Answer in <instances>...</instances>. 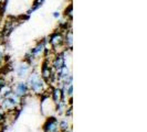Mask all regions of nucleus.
I'll use <instances>...</instances> for the list:
<instances>
[{
    "instance_id": "2",
    "label": "nucleus",
    "mask_w": 147,
    "mask_h": 132,
    "mask_svg": "<svg viewBox=\"0 0 147 132\" xmlns=\"http://www.w3.org/2000/svg\"><path fill=\"white\" fill-rule=\"evenodd\" d=\"M20 98L18 96L13 94V91L9 93L8 95L3 96L1 103H0V106H1V109L3 110L5 112H10V111H13V110L17 109L18 105L20 103Z\"/></svg>"
},
{
    "instance_id": "5",
    "label": "nucleus",
    "mask_w": 147,
    "mask_h": 132,
    "mask_svg": "<svg viewBox=\"0 0 147 132\" xmlns=\"http://www.w3.org/2000/svg\"><path fill=\"white\" fill-rule=\"evenodd\" d=\"M12 91H13V94H16L20 99H22V98H24L26 96L29 94L30 89H29L28 84H27V81H19V83H17L15 85V88H13Z\"/></svg>"
},
{
    "instance_id": "11",
    "label": "nucleus",
    "mask_w": 147,
    "mask_h": 132,
    "mask_svg": "<svg viewBox=\"0 0 147 132\" xmlns=\"http://www.w3.org/2000/svg\"><path fill=\"white\" fill-rule=\"evenodd\" d=\"M5 121H6V113L2 112V111H0V125L3 123Z\"/></svg>"
},
{
    "instance_id": "3",
    "label": "nucleus",
    "mask_w": 147,
    "mask_h": 132,
    "mask_svg": "<svg viewBox=\"0 0 147 132\" xmlns=\"http://www.w3.org/2000/svg\"><path fill=\"white\" fill-rule=\"evenodd\" d=\"M47 42H48V41H47L45 39H43V40H41L40 42H38V44L33 49L30 50V52L27 54V57H30L29 64L32 63L33 59H40L41 56H43L44 52L47 50Z\"/></svg>"
},
{
    "instance_id": "6",
    "label": "nucleus",
    "mask_w": 147,
    "mask_h": 132,
    "mask_svg": "<svg viewBox=\"0 0 147 132\" xmlns=\"http://www.w3.org/2000/svg\"><path fill=\"white\" fill-rule=\"evenodd\" d=\"M48 42L51 45L52 47L51 50H55L59 46L64 47V44H63V34L61 32H54V33H52L51 35H50V37H49V40H48Z\"/></svg>"
},
{
    "instance_id": "4",
    "label": "nucleus",
    "mask_w": 147,
    "mask_h": 132,
    "mask_svg": "<svg viewBox=\"0 0 147 132\" xmlns=\"http://www.w3.org/2000/svg\"><path fill=\"white\" fill-rule=\"evenodd\" d=\"M42 129L44 132H60L59 119L57 117H52V116L48 117Z\"/></svg>"
},
{
    "instance_id": "7",
    "label": "nucleus",
    "mask_w": 147,
    "mask_h": 132,
    "mask_svg": "<svg viewBox=\"0 0 147 132\" xmlns=\"http://www.w3.org/2000/svg\"><path fill=\"white\" fill-rule=\"evenodd\" d=\"M30 72V64L29 63H21L16 67V73H17V76L20 77V78H23L26 77L28 73Z\"/></svg>"
},
{
    "instance_id": "10",
    "label": "nucleus",
    "mask_w": 147,
    "mask_h": 132,
    "mask_svg": "<svg viewBox=\"0 0 147 132\" xmlns=\"http://www.w3.org/2000/svg\"><path fill=\"white\" fill-rule=\"evenodd\" d=\"M59 127L60 130H66V129L71 128L70 123H69V118L66 117L64 119H62V120H59Z\"/></svg>"
},
{
    "instance_id": "8",
    "label": "nucleus",
    "mask_w": 147,
    "mask_h": 132,
    "mask_svg": "<svg viewBox=\"0 0 147 132\" xmlns=\"http://www.w3.org/2000/svg\"><path fill=\"white\" fill-rule=\"evenodd\" d=\"M65 31V34L63 35V44H64L65 49H69L71 51L72 50V44H73V33H72L71 29H66Z\"/></svg>"
},
{
    "instance_id": "14",
    "label": "nucleus",
    "mask_w": 147,
    "mask_h": 132,
    "mask_svg": "<svg viewBox=\"0 0 147 132\" xmlns=\"http://www.w3.org/2000/svg\"><path fill=\"white\" fill-rule=\"evenodd\" d=\"M2 1H3V0H0V3H1V2H2Z\"/></svg>"
},
{
    "instance_id": "1",
    "label": "nucleus",
    "mask_w": 147,
    "mask_h": 132,
    "mask_svg": "<svg viewBox=\"0 0 147 132\" xmlns=\"http://www.w3.org/2000/svg\"><path fill=\"white\" fill-rule=\"evenodd\" d=\"M29 89L31 93L36 94V95H43L47 89V83L43 81V78L41 77V75L37 73H31L28 77L27 81Z\"/></svg>"
},
{
    "instance_id": "12",
    "label": "nucleus",
    "mask_w": 147,
    "mask_h": 132,
    "mask_svg": "<svg viewBox=\"0 0 147 132\" xmlns=\"http://www.w3.org/2000/svg\"><path fill=\"white\" fill-rule=\"evenodd\" d=\"M52 15H53V18H54V19H60V17H61V13H60L59 11H54V12L52 13Z\"/></svg>"
},
{
    "instance_id": "9",
    "label": "nucleus",
    "mask_w": 147,
    "mask_h": 132,
    "mask_svg": "<svg viewBox=\"0 0 147 132\" xmlns=\"http://www.w3.org/2000/svg\"><path fill=\"white\" fill-rule=\"evenodd\" d=\"M44 1L45 0H33V3H32V7L30 8V10L27 12V15H30L32 12H34L36 10H38L39 8L42 7V5L44 3Z\"/></svg>"
},
{
    "instance_id": "13",
    "label": "nucleus",
    "mask_w": 147,
    "mask_h": 132,
    "mask_svg": "<svg viewBox=\"0 0 147 132\" xmlns=\"http://www.w3.org/2000/svg\"><path fill=\"white\" fill-rule=\"evenodd\" d=\"M2 61H3V54H2V52L0 51V65H1Z\"/></svg>"
}]
</instances>
